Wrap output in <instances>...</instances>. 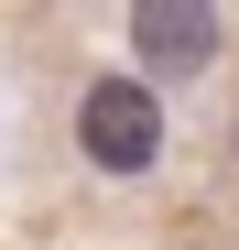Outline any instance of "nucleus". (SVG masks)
<instances>
[{"label": "nucleus", "mask_w": 239, "mask_h": 250, "mask_svg": "<svg viewBox=\"0 0 239 250\" xmlns=\"http://www.w3.org/2000/svg\"><path fill=\"white\" fill-rule=\"evenodd\" d=\"M76 142H87L98 174H152V163H163V98H152L141 76H98L87 109H76Z\"/></svg>", "instance_id": "obj_1"}, {"label": "nucleus", "mask_w": 239, "mask_h": 250, "mask_svg": "<svg viewBox=\"0 0 239 250\" xmlns=\"http://www.w3.org/2000/svg\"><path fill=\"white\" fill-rule=\"evenodd\" d=\"M131 44H141L152 76H207L218 44H228V22L196 11V0H141V11H131ZM152 76H141V87H152Z\"/></svg>", "instance_id": "obj_2"}, {"label": "nucleus", "mask_w": 239, "mask_h": 250, "mask_svg": "<svg viewBox=\"0 0 239 250\" xmlns=\"http://www.w3.org/2000/svg\"><path fill=\"white\" fill-rule=\"evenodd\" d=\"M228 152H239V120H228Z\"/></svg>", "instance_id": "obj_3"}]
</instances>
